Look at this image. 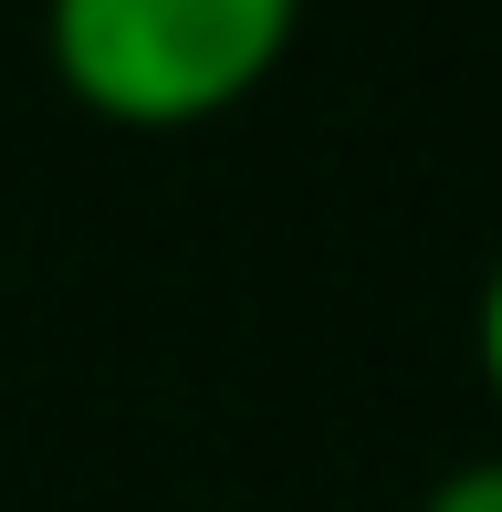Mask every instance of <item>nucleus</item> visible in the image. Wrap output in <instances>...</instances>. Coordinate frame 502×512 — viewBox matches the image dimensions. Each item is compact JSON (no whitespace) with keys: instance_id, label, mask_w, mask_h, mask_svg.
<instances>
[{"instance_id":"1","label":"nucleus","mask_w":502,"mask_h":512,"mask_svg":"<svg viewBox=\"0 0 502 512\" xmlns=\"http://www.w3.org/2000/svg\"><path fill=\"white\" fill-rule=\"evenodd\" d=\"M304 0H42L53 74L116 126H199L272 84Z\"/></svg>"},{"instance_id":"2","label":"nucleus","mask_w":502,"mask_h":512,"mask_svg":"<svg viewBox=\"0 0 502 512\" xmlns=\"http://www.w3.org/2000/svg\"><path fill=\"white\" fill-rule=\"evenodd\" d=\"M419 512H502V460H461Z\"/></svg>"},{"instance_id":"3","label":"nucleus","mask_w":502,"mask_h":512,"mask_svg":"<svg viewBox=\"0 0 502 512\" xmlns=\"http://www.w3.org/2000/svg\"><path fill=\"white\" fill-rule=\"evenodd\" d=\"M482 377H492V398H502V262H492V283H482Z\"/></svg>"}]
</instances>
